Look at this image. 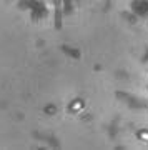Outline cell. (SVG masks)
<instances>
[{
	"label": "cell",
	"mask_w": 148,
	"mask_h": 150,
	"mask_svg": "<svg viewBox=\"0 0 148 150\" xmlns=\"http://www.w3.org/2000/svg\"><path fill=\"white\" fill-rule=\"evenodd\" d=\"M70 109H72V112H80V110L83 109V104H82L80 100H75L73 104H72V107H70Z\"/></svg>",
	"instance_id": "1"
},
{
	"label": "cell",
	"mask_w": 148,
	"mask_h": 150,
	"mask_svg": "<svg viewBox=\"0 0 148 150\" xmlns=\"http://www.w3.org/2000/svg\"><path fill=\"white\" fill-rule=\"evenodd\" d=\"M138 139L148 142V132H147V130H142V132H138Z\"/></svg>",
	"instance_id": "2"
}]
</instances>
